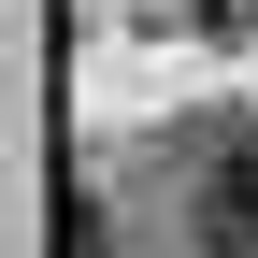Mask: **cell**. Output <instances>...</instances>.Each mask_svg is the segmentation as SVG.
<instances>
[{"label": "cell", "mask_w": 258, "mask_h": 258, "mask_svg": "<svg viewBox=\"0 0 258 258\" xmlns=\"http://www.w3.org/2000/svg\"><path fill=\"white\" fill-rule=\"evenodd\" d=\"M201 244L215 258H258V129H230V144L201 158Z\"/></svg>", "instance_id": "1"}]
</instances>
